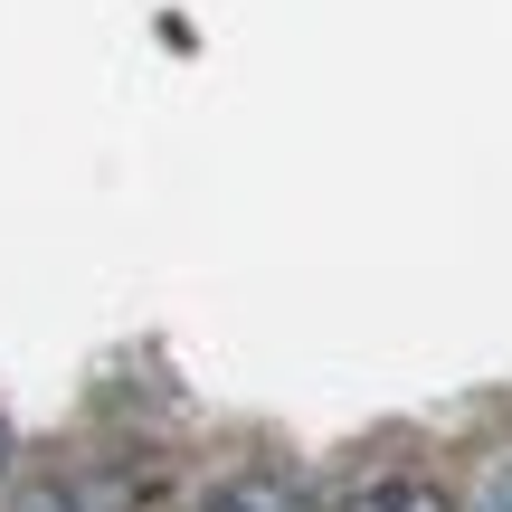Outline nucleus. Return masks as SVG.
I'll return each instance as SVG.
<instances>
[{
  "mask_svg": "<svg viewBox=\"0 0 512 512\" xmlns=\"http://www.w3.org/2000/svg\"><path fill=\"white\" fill-rule=\"evenodd\" d=\"M475 512H512V456L484 465V484H475Z\"/></svg>",
  "mask_w": 512,
  "mask_h": 512,
  "instance_id": "nucleus-4",
  "label": "nucleus"
},
{
  "mask_svg": "<svg viewBox=\"0 0 512 512\" xmlns=\"http://www.w3.org/2000/svg\"><path fill=\"white\" fill-rule=\"evenodd\" d=\"M0 475H10V418H0Z\"/></svg>",
  "mask_w": 512,
  "mask_h": 512,
  "instance_id": "nucleus-5",
  "label": "nucleus"
},
{
  "mask_svg": "<svg viewBox=\"0 0 512 512\" xmlns=\"http://www.w3.org/2000/svg\"><path fill=\"white\" fill-rule=\"evenodd\" d=\"M19 512H133V484H114V475H57V484H29Z\"/></svg>",
  "mask_w": 512,
  "mask_h": 512,
  "instance_id": "nucleus-1",
  "label": "nucleus"
},
{
  "mask_svg": "<svg viewBox=\"0 0 512 512\" xmlns=\"http://www.w3.org/2000/svg\"><path fill=\"white\" fill-rule=\"evenodd\" d=\"M209 512H313V503H304L294 475H266V465H256V475H228L219 494H209Z\"/></svg>",
  "mask_w": 512,
  "mask_h": 512,
  "instance_id": "nucleus-2",
  "label": "nucleus"
},
{
  "mask_svg": "<svg viewBox=\"0 0 512 512\" xmlns=\"http://www.w3.org/2000/svg\"><path fill=\"white\" fill-rule=\"evenodd\" d=\"M342 512H446L437 484H418V475H380V484H361Z\"/></svg>",
  "mask_w": 512,
  "mask_h": 512,
  "instance_id": "nucleus-3",
  "label": "nucleus"
}]
</instances>
